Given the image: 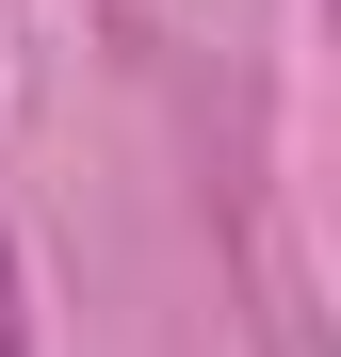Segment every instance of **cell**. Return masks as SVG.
<instances>
[{
    "label": "cell",
    "mask_w": 341,
    "mask_h": 357,
    "mask_svg": "<svg viewBox=\"0 0 341 357\" xmlns=\"http://www.w3.org/2000/svg\"><path fill=\"white\" fill-rule=\"evenodd\" d=\"M0 357H33V276H17V227H0Z\"/></svg>",
    "instance_id": "obj_1"
}]
</instances>
